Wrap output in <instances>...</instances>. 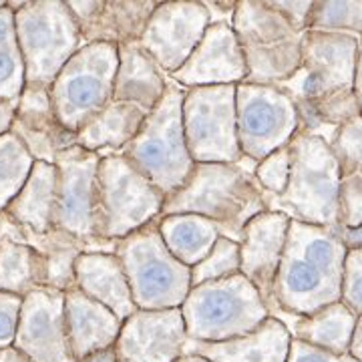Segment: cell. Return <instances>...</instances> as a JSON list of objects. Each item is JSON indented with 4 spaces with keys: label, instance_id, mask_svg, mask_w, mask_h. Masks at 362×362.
Listing matches in <instances>:
<instances>
[{
    "label": "cell",
    "instance_id": "obj_4",
    "mask_svg": "<svg viewBox=\"0 0 362 362\" xmlns=\"http://www.w3.org/2000/svg\"><path fill=\"white\" fill-rule=\"evenodd\" d=\"M183 97L185 89L168 78L163 99L133 141L119 151L165 197L175 194L195 168L183 131Z\"/></svg>",
    "mask_w": 362,
    "mask_h": 362
},
{
    "label": "cell",
    "instance_id": "obj_35",
    "mask_svg": "<svg viewBox=\"0 0 362 362\" xmlns=\"http://www.w3.org/2000/svg\"><path fill=\"white\" fill-rule=\"evenodd\" d=\"M259 187L272 195H282L290 180V145L262 159L256 168Z\"/></svg>",
    "mask_w": 362,
    "mask_h": 362
},
{
    "label": "cell",
    "instance_id": "obj_24",
    "mask_svg": "<svg viewBox=\"0 0 362 362\" xmlns=\"http://www.w3.org/2000/svg\"><path fill=\"white\" fill-rule=\"evenodd\" d=\"M157 4L159 2L153 0L99 2L95 13L78 26L83 35V45L107 42V45L123 47L131 42H139L151 14L156 13Z\"/></svg>",
    "mask_w": 362,
    "mask_h": 362
},
{
    "label": "cell",
    "instance_id": "obj_14",
    "mask_svg": "<svg viewBox=\"0 0 362 362\" xmlns=\"http://www.w3.org/2000/svg\"><path fill=\"white\" fill-rule=\"evenodd\" d=\"M101 156L81 145L59 153L57 216L54 228L78 240H97L95 202H97V169Z\"/></svg>",
    "mask_w": 362,
    "mask_h": 362
},
{
    "label": "cell",
    "instance_id": "obj_9",
    "mask_svg": "<svg viewBox=\"0 0 362 362\" xmlns=\"http://www.w3.org/2000/svg\"><path fill=\"white\" fill-rule=\"evenodd\" d=\"M95 228L97 238L119 242L156 221L165 195L121 153H99Z\"/></svg>",
    "mask_w": 362,
    "mask_h": 362
},
{
    "label": "cell",
    "instance_id": "obj_1",
    "mask_svg": "<svg viewBox=\"0 0 362 362\" xmlns=\"http://www.w3.org/2000/svg\"><path fill=\"white\" fill-rule=\"evenodd\" d=\"M346 254L349 250L338 235V228L290 221L274 284L276 308L294 316H310L340 302Z\"/></svg>",
    "mask_w": 362,
    "mask_h": 362
},
{
    "label": "cell",
    "instance_id": "obj_47",
    "mask_svg": "<svg viewBox=\"0 0 362 362\" xmlns=\"http://www.w3.org/2000/svg\"><path fill=\"white\" fill-rule=\"evenodd\" d=\"M177 362H209V361L202 358V356H195V354H183Z\"/></svg>",
    "mask_w": 362,
    "mask_h": 362
},
{
    "label": "cell",
    "instance_id": "obj_39",
    "mask_svg": "<svg viewBox=\"0 0 362 362\" xmlns=\"http://www.w3.org/2000/svg\"><path fill=\"white\" fill-rule=\"evenodd\" d=\"M270 4L272 8L282 14L296 30L306 33V23H308V16H310L314 2H308V0H300V2H294V0H270Z\"/></svg>",
    "mask_w": 362,
    "mask_h": 362
},
{
    "label": "cell",
    "instance_id": "obj_26",
    "mask_svg": "<svg viewBox=\"0 0 362 362\" xmlns=\"http://www.w3.org/2000/svg\"><path fill=\"white\" fill-rule=\"evenodd\" d=\"M356 322L358 316L349 306H344L342 302H334L310 316H294L292 322L288 324V330L292 338L316 349L334 354H350Z\"/></svg>",
    "mask_w": 362,
    "mask_h": 362
},
{
    "label": "cell",
    "instance_id": "obj_8",
    "mask_svg": "<svg viewBox=\"0 0 362 362\" xmlns=\"http://www.w3.org/2000/svg\"><path fill=\"white\" fill-rule=\"evenodd\" d=\"M115 256L121 259L137 310L181 308L192 290V268L173 258L157 220L119 240Z\"/></svg>",
    "mask_w": 362,
    "mask_h": 362
},
{
    "label": "cell",
    "instance_id": "obj_33",
    "mask_svg": "<svg viewBox=\"0 0 362 362\" xmlns=\"http://www.w3.org/2000/svg\"><path fill=\"white\" fill-rule=\"evenodd\" d=\"M330 149L340 168V183L362 187V115L338 127Z\"/></svg>",
    "mask_w": 362,
    "mask_h": 362
},
{
    "label": "cell",
    "instance_id": "obj_42",
    "mask_svg": "<svg viewBox=\"0 0 362 362\" xmlns=\"http://www.w3.org/2000/svg\"><path fill=\"white\" fill-rule=\"evenodd\" d=\"M338 235L346 250H358L362 247V226L356 228H338Z\"/></svg>",
    "mask_w": 362,
    "mask_h": 362
},
{
    "label": "cell",
    "instance_id": "obj_36",
    "mask_svg": "<svg viewBox=\"0 0 362 362\" xmlns=\"http://www.w3.org/2000/svg\"><path fill=\"white\" fill-rule=\"evenodd\" d=\"M340 302L349 306L356 316H362V247L349 250L346 254Z\"/></svg>",
    "mask_w": 362,
    "mask_h": 362
},
{
    "label": "cell",
    "instance_id": "obj_23",
    "mask_svg": "<svg viewBox=\"0 0 362 362\" xmlns=\"http://www.w3.org/2000/svg\"><path fill=\"white\" fill-rule=\"evenodd\" d=\"M168 89V75L159 71L153 59L143 51L139 42L119 47V69L113 99L135 105L151 115Z\"/></svg>",
    "mask_w": 362,
    "mask_h": 362
},
{
    "label": "cell",
    "instance_id": "obj_17",
    "mask_svg": "<svg viewBox=\"0 0 362 362\" xmlns=\"http://www.w3.org/2000/svg\"><path fill=\"white\" fill-rule=\"evenodd\" d=\"M290 218L280 211H264L247 221L240 242V274L259 292L268 310L276 308L274 284L284 256Z\"/></svg>",
    "mask_w": 362,
    "mask_h": 362
},
{
    "label": "cell",
    "instance_id": "obj_7",
    "mask_svg": "<svg viewBox=\"0 0 362 362\" xmlns=\"http://www.w3.org/2000/svg\"><path fill=\"white\" fill-rule=\"evenodd\" d=\"M8 6L14 11L26 85L51 89L71 57L85 47L75 16L66 2H8Z\"/></svg>",
    "mask_w": 362,
    "mask_h": 362
},
{
    "label": "cell",
    "instance_id": "obj_12",
    "mask_svg": "<svg viewBox=\"0 0 362 362\" xmlns=\"http://www.w3.org/2000/svg\"><path fill=\"white\" fill-rule=\"evenodd\" d=\"M235 117L240 149L258 163L300 133L296 103L274 85H235Z\"/></svg>",
    "mask_w": 362,
    "mask_h": 362
},
{
    "label": "cell",
    "instance_id": "obj_40",
    "mask_svg": "<svg viewBox=\"0 0 362 362\" xmlns=\"http://www.w3.org/2000/svg\"><path fill=\"white\" fill-rule=\"evenodd\" d=\"M209 13V21L211 25H230L233 26V14H235V4L238 2H226V0H218V2H204Z\"/></svg>",
    "mask_w": 362,
    "mask_h": 362
},
{
    "label": "cell",
    "instance_id": "obj_5",
    "mask_svg": "<svg viewBox=\"0 0 362 362\" xmlns=\"http://www.w3.org/2000/svg\"><path fill=\"white\" fill-rule=\"evenodd\" d=\"M181 316L189 340L223 342L258 330L270 310L246 276L235 274L192 288Z\"/></svg>",
    "mask_w": 362,
    "mask_h": 362
},
{
    "label": "cell",
    "instance_id": "obj_6",
    "mask_svg": "<svg viewBox=\"0 0 362 362\" xmlns=\"http://www.w3.org/2000/svg\"><path fill=\"white\" fill-rule=\"evenodd\" d=\"M233 33L246 59L244 83L276 87L298 71L304 33L274 11L270 0H240L233 14Z\"/></svg>",
    "mask_w": 362,
    "mask_h": 362
},
{
    "label": "cell",
    "instance_id": "obj_22",
    "mask_svg": "<svg viewBox=\"0 0 362 362\" xmlns=\"http://www.w3.org/2000/svg\"><path fill=\"white\" fill-rule=\"evenodd\" d=\"M77 288L105 308L115 314L121 322L137 312L129 282L121 259L109 252H85L75 262Z\"/></svg>",
    "mask_w": 362,
    "mask_h": 362
},
{
    "label": "cell",
    "instance_id": "obj_29",
    "mask_svg": "<svg viewBox=\"0 0 362 362\" xmlns=\"http://www.w3.org/2000/svg\"><path fill=\"white\" fill-rule=\"evenodd\" d=\"M47 284V264L39 250L16 240H0V292L25 298Z\"/></svg>",
    "mask_w": 362,
    "mask_h": 362
},
{
    "label": "cell",
    "instance_id": "obj_3",
    "mask_svg": "<svg viewBox=\"0 0 362 362\" xmlns=\"http://www.w3.org/2000/svg\"><path fill=\"white\" fill-rule=\"evenodd\" d=\"M340 168L330 143L298 133L290 143V180L282 195L264 192L268 211L322 228H338Z\"/></svg>",
    "mask_w": 362,
    "mask_h": 362
},
{
    "label": "cell",
    "instance_id": "obj_48",
    "mask_svg": "<svg viewBox=\"0 0 362 362\" xmlns=\"http://www.w3.org/2000/svg\"><path fill=\"white\" fill-rule=\"evenodd\" d=\"M2 6H6V2H4V0H0V8H2Z\"/></svg>",
    "mask_w": 362,
    "mask_h": 362
},
{
    "label": "cell",
    "instance_id": "obj_10",
    "mask_svg": "<svg viewBox=\"0 0 362 362\" xmlns=\"http://www.w3.org/2000/svg\"><path fill=\"white\" fill-rule=\"evenodd\" d=\"M117 69L119 47L115 45L93 42L71 57L51 87L54 113L66 131L77 135L111 103Z\"/></svg>",
    "mask_w": 362,
    "mask_h": 362
},
{
    "label": "cell",
    "instance_id": "obj_28",
    "mask_svg": "<svg viewBox=\"0 0 362 362\" xmlns=\"http://www.w3.org/2000/svg\"><path fill=\"white\" fill-rule=\"evenodd\" d=\"M157 228L173 258L194 268L211 252L221 238L220 226L195 214L159 216Z\"/></svg>",
    "mask_w": 362,
    "mask_h": 362
},
{
    "label": "cell",
    "instance_id": "obj_19",
    "mask_svg": "<svg viewBox=\"0 0 362 362\" xmlns=\"http://www.w3.org/2000/svg\"><path fill=\"white\" fill-rule=\"evenodd\" d=\"M11 131L25 143L35 161L45 163H54L59 153L77 145V135L61 125L52 107L51 89L45 87L25 85Z\"/></svg>",
    "mask_w": 362,
    "mask_h": 362
},
{
    "label": "cell",
    "instance_id": "obj_2",
    "mask_svg": "<svg viewBox=\"0 0 362 362\" xmlns=\"http://www.w3.org/2000/svg\"><path fill=\"white\" fill-rule=\"evenodd\" d=\"M264 211V189L252 171L238 163H195L187 181L165 197L161 216H204L220 226L223 238L240 244L247 221Z\"/></svg>",
    "mask_w": 362,
    "mask_h": 362
},
{
    "label": "cell",
    "instance_id": "obj_15",
    "mask_svg": "<svg viewBox=\"0 0 362 362\" xmlns=\"http://www.w3.org/2000/svg\"><path fill=\"white\" fill-rule=\"evenodd\" d=\"M13 346L33 362H77L66 337L65 292L42 286L23 298Z\"/></svg>",
    "mask_w": 362,
    "mask_h": 362
},
{
    "label": "cell",
    "instance_id": "obj_44",
    "mask_svg": "<svg viewBox=\"0 0 362 362\" xmlns=\"http://www.w3.org/2000/svg\"><path fill=\"white\" fill-rule=\"evenodd\" d=\"M350 356H354L356 361L362 362V316H358L356 330H354V337H352V344H350Z\"/></svg>",
    "mask_w": 362,
    "mask_h": 362
},
{
    "label": "cell",
    "instance_id": "obj_11",
    "mask_svg": "<svg viewBox=\"0 0 362 362\" xmlns=\"http://www.w3.org/2000/svg\"><path fill=\"white\" fill-rule=\"evenodd\" d=\"M183 131L195 163H238L244 153L238 141L235 85L185 89Z\"/></svg>",
    "mask_w": 362,
    "mask_h": 362
},
{
    "label": "cell",
    "instance_id": "obj_37",
    "mask_svg": "<svg viewBox=\"0 0 362 362\" xmlns=\"http://www.w3.org/2000/svg\"><path fill=\"white\" fill-rule=\"evenodd\" d=\"M21 308H23V296L0 292V350L14 344Z\"/></svg>",
    "mask_w": 362,
    "mask_h": 362
},
{
    "label": "cell",
    "instance_id": "obj_20",
    "mask_svg": "<svg viewBox=\"0 0 362 362\" xmlns=\"http://www.w3.org/2000/svg\"><path fill=\"white\" fill-rule=\"evenodd\" d=\"M292 334L284 322L270 316L258 330L223 342H185L183 354H195L209 362H286Z\"/></svg>",
    "mask_w": 362,
    "mask_h": 362
},
{
    "label": "cell",
    "instance_id": "obj_18",
    "mask_svg": "<svg viewBox=\"0 0 362 362\" xmlns=\"http://www.w3.org/2000/svg\"><path fill=\"white\" fill-rule=\"evenodd\" d=\"M246 77V59L233 26L209 25L185 65L168 78L183 89H195L214 85H240Z\"/></svg>",
    "mask_w": 362,
    "mask_h": 362
},
{
    "label": "cell",
    "instance_id": "obj_45",
    "mask_svg": "<svg viewBox=\"0 0 362 362\" xmlns=\"http://www.w3.org/2000/svg\"><path fill=\"white\" fill-rule=\"evenodd\" d=\"M0 362H33L25 352L16 349V346H8V349L0 350Z\"/></svg>",
    "mask_w": 362,
    "mask_h": 362
},
{
    "label": "cell",
    "instance_id": "obj_34",
    "mask_svg": "<svg viewBox=\"0 0 362 362\" xmlns=\"http://www.w3.org/2000/svg\"><path fill=\"white\" fill-rule=\"evenodd\" d=\"M235 274H240V244L221 235L206 258L192 268V288Z\"/></svg>",
    "mask_w": 362,
    "mask_h": 362
},
{
    "label": "cell",
    "instance_id": "obj_43",
    "mask_svg": "<svg viewBox=\"0 0 362 362\" xmlns=\"http://www.w3.org/2000/svg\"><path fill=\"white\" fill-rule=\"evenodd\" d=\"M354 95L362 113V37L358 39V57H356V75H354Z\"/></svg>",
    "mask_w": 362,
    "mask_h": 362
},
{
    "label": "cell",
    "instance_id": "obj_41",
    "mask_svg": "<svg viewBox=\"0 0 362 362\" xmlns=\"http://www.w3.org/2000/svg\"><path fill=\"white\" fill-rule=\"evenodd\" d=\"M16 107H18V101L0 99V135L11 133V129H13L14 117H16Z\"/></svg>",
    "mask_w": 362,
    "mask_h": 362
},
{
    "label": "cell",
    "instance_id": "obj_13",
    "mask_svg": "<svg viewBox=\"0 0 362 362\" xmlns=\"http://www.w3.org/2000/svg\"><path fill=\"white\" fill-rule=\"evenodd\" d=\"M209 25L204 2H159L143 30L139 47L169 77L185 65Z\"/></svg>",
    "mask_w": 362,
    "mask_h": 362
},
{
    "label": "cell",
    "instance_id": "obj_32",
    "mask_svg": "<svg viewBox=\"0 0 362 362\" xmlns=\"http://www.w3.org/2000/svg\"><path fill=\"white\" fill-rule=\"evenodd\" d=\"M306 30L362 37V2H328L320 0L312 4Z\"/></svg>",
    "mask_w": 362,
    "mask_h": 362
},
{
    "label": "cell",
    "instance_id": "obj_25",
    "mask_svg": "<svg viewBox=\"0 0 362 362\" xmlns=\"http://www.w3.org/2000/svg\"><path fill=\"white\" fill-rule=\"evenodd\" d=\"M59 169L54 163L37 161L21 194L11 202L4 214L21 226V230L47 233L54 230L57 216Z\"/></svg>",
    "mask_w": 362,
    "mask_h": 362
},
{
    "label": "cell",
    "instance_id": "obj_27",
    "mask_svg": "<svg viewBox=\"0 0 362 362\" xmlns=\"http://www.w3.org/2000/svg\"><path fill=\"white\" fill-rule=\"evenodd\" d=\"M147 117L149 115L135 105L111 99V103L99 115L78 131L77 145L97 153H105L107 149L119 153L133 141Z\"/></svg>",
    "mask_w": 362,
    "mask_h": 362
},
{
    "label": "cell",
    "instance_id": "obj_16",
    "mask_svg": "<svg viewBox=\"0 0 362 362\" xmlns=\"http://www.w3.org/2000/svg\"><path fill=\"white\" fill-rule=\"evenodd\" d=\"M187 330L181 308L137 310L121 324L115 342L119 362H177L183 356Z\"/></svg>",
    "mask_w": 362,
    "mask_h": 362
},
{
    "label": "cell",
    "instance_id": "obj_46",
    "mask_svg": "<svg viewBox=\"0 0 362 362\" xmlns=\"http://www.w3.org/2000/svg\"><path fill=\"white\" fill-rule=\"evenodd\" d=\"M78 362H119L117 361V352L115 346L113 349H107V350H99V352H95V354H90L87 358H83V361Z\"/></svg>",
    "mask_w": 362,
    "mask_h": 362
},
{
    "label": "cell",
    "instance_id": "obj_31",
    "mask_svg": "<svg viewBox=\"0 0 362 362\" xmlns=\"http://www.w3.org/2000/svg\"><path fill=\"white\" fill-rule=\"evenodd\" d=\"M35 163V157L13 131L0 135V211L21 194Z\"/></svg>",
    "mask_w": 362,
    "mask_h": 362
},
{
    "label": "cell",
    "instance_id": "obj_21",
    "mask_svg": "<svg viewBox=\"0 0 362 362\" xmlns=\"http://www.w3.org/2000/svg\"><path fill=\"white\" fill-rule=\"evenodd\" d=\"M65 324L69 346L78 362L99 350L113 349L123 322L75 286L65 292Z\"/></svg>",
    "mask_w": 362,
    "mask_h": 362
},
{
    "label": "cell",
    "instance_id": "obj_30",
    "mask_svg": "<svg viewBox=\"0 0 362 362\" xmlns=\"http://www.w3.org/2000/svg\"><path fill=\"white\" fill-rule=\"evenodd\" d=\"M25 61L16 39L14 11L0 8V99L18 101L25 90Z\"/></svg>",
    "mask_w": 362,
    "mask_h": 362
},
{
    "label": "cell",
    "instance_id": "obj_38",
    "mask_svg": "<svg viewBox=\"0 0 362 362\" xmlns=\"http://www.w3.org/2000/svg\"><path fill=\"white\" fill-rule=\"evenodd\" d=\"M286 362H358L354 356L350 354H334V352H328V350L316 349L312 344H306L302 340L292 338V344H290V354H288V361Z\"/></svg>",
    "mask_w": 362,
    "mask_h": 362
}]
</instances>
